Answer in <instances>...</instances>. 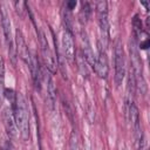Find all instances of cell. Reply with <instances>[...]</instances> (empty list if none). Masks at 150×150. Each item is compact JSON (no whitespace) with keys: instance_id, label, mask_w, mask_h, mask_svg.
Instances as JSON below:
<instances>
[{"instance_id":"7c38bea8","label":"cell","mask_w":150,"mask_h":150,"mask_svg":"<svg viewBox=\"0 0 150 150\" xmlns=\"http://www.w3.org/2000/svg\"><path fill=\"white\" fill-rule=\"evenodd\" d=\"M15 42H16V52L20 55V57L23 60V62H26L27 64L29 63V59H30V53L29 49L25 42V39L22 36V33L20 29H16L15 32Z\"/></svg>"},{"instance_id":"3957f363","label":"cell","mask_w":150,"mask_h":150,"mask_svg":"<svg viewBox=\"0 0 150 150\" xmlns=\"http://www.w3.org/2000/svg\"><path fill=\"white\" fill-rule=\"evenodd\" d=\"M96 12L100 26V41L98 46L107 49L109 43V21H108V4L105 1H98L96 4Z\"/></svg>"},{"instance_id":"9c48e42d","label":"cell","mask_w":150,"mask_h":150,"mask_svg":"<svg viewBox=\"0 0 150 150\" xmlns=\"http://www.w3.org/2000/svg\"><path fill=\"white\" fill-rule=\"evenodd\" d=\"M28 67L30 69V74H32V79H33L34 86H35V88L38 90H40L42 71H41V67H40V63H39V59H38L35 53H30V59H29Z\"/></svg>"},{"instance_id":"5bb4252c","label":"cell","mask_w":150,"mask_h":150,"mask_svg":"<svg viewBox=\"0 0 150 150\" xmlns=\"http://www.w3.org/2000/svg\"><path fill=\"white\" fill-rule=\"evenodd\" d=\"M91 13V7L88 2H82L81 5V9H80V21L82 23H86L90 16Z\"/></svg>"},{"instance_id":"d6986e66","label":"cell","mask_w":150,"mask_h":150,"mask_svg":"<svg viewBox=\"0 0 150 150\" xmlns=\"http://www.w3.org/2000/svg\"><path fill=\"white\" fill-rule=\"evenodd\" d=\"M142 5H143V6H145V8H146V9H149V2H142Z\"/></svg>"},{"instance_id":"4fadbf2b","label":"cell","mask_w":150,"mask_h":150,"mask_svg":"<svg viewBox=\"0 0 150 150\" xmlns=\"http://www.w3.org/2000/svg\"><path fill=\"white\" fill-rule=\"evenodd\" d=\"M82 52H83V57H84L86 62L89 66L93 67L94 66V62H95V56H94L93 49L90 47L88 36H87L86 33H82Z\"/></svg>"},{"instance_id":"30bf717a","label":"cell","mask_w":150,"mask_h":150,"mask_svg":"<svg viewBox=\"0 0 150 150\" xmlns=\"http://www.w3.org/2000/svg\"><path fill=\"white\" fill-rule=\"evenodd\" d=\"M4 123H5V128H6L8 137L14 139L16 137V134H18V128H16V124H15L13 110L9 109V108H6L4 110Z\"/></svg>"},{"instance_id":"ba28073f","label":"cell","mask_w":150,"mask_h":150,"mask_svg":"<svg viewBox=\"0 0 150 150\" xmlns=\"http://www.w3.org/2000/svg\"><path fill=\"white\" fill-rule=\"evenodd\" d=\"M62 50L64 54V57L73 62L75 56V47H74V39L70 30L64 29L62 34Z\"/></svg>"},{"instance_id":"277c9868","label":"cell","mask_w":150,"mask_h":150,"mask_svg":"<svg viewBox=\"0 0 150 150\" xmlns=\"http://www.w3.org/2000/svg\"><path fill=\"white\" fill-rule=\"evenodd\" d=\"M0 12H1L0 16H1V26H2V30H4V35H5V41L8 47V53L12 59V62H13V64H15V49H14V42H13V38H12L11 20H9L8 13L4 6H1Z\"/></svg>"},{"instance_id":"8fae6325","label":"cell","mask_w":150,"mask_h":150,"mask_svg":"<svg viewBox=\"0 0 150 150\" xmlns=\"http://www.w3.org/2000/svg\"><path fill=\"white\" fill-rule=\"evenodd\" d=\"M45 80H46L47 100H48L50 109H54V105H55V102H56V87H55V82H54V79H53L52 74L47 69H46V74H45Z\"/></svg>"},{"instance_id":"ac0fdd59","label":"cell","mask_w":150,"mask_h":150,"mask_svg":"<svg viewBox=\"0 0 150 150\" xmlns=\"http://www.w3.org/2000/svg\"><path fill=\"white\" fill-rule=\"evenodd\" d=\"M76 5H77L76 1H68V2H66V8H67L68 11H71V9L75 8Z\"/></svg>"},{"instance_id":"7a4b0ae2","label":"cell","mask_w":150,"mask_h":150,"mask_svg":"<svg viewBox=\"0 0 150 150\" xmlns=\"http://www.w3.org/2000/svg\"><path fill=\"white\" fill-rule=\"evenodd\" d=\"M130 63H131V70L134 74V79H135V84L136 88H138V90H141V94H145L146 91V84H145V80L143 77V69H142V61H141V56L138 54V49H137V43L132 40H130Z\"/></svg>"},{"instance_id":"52a82bcc","label":"cell","mask_w":150,"mask_h":150,"mask_svg":"<svg viewBox=\"0 0 150 150\" xmlns=\"http://www.w3.org/2000/svg\"><path fill=\"white\" fill-rule=\"evenodd\" d=\"M93 69L96 73V75L101 79H105L108 76V73H109L108 56H107L105 49L102 48L101 46H98V52H97V56H95V62H94Z\"/></svg>"},{"instance_id":"5b68a950","label":"cell","mask_w":150,"mask_h":150,"mask_svg":"<svg viewBox=\"0 0 150 150\" xmlns=\"http://www.w3.org/2000/svg\"><path fill=\"white\" fill-rule=\"evenodd\" d=\"M114 62H115V82L117 86L122 84L124 76H125V60H124V52L120 41L116 42L114 49Z\"/></svg>"},{"instance_id":"e0dca14e","label":"cell","mask_w":150,"mask_h":150,"mask_svg":"<svg viewBox=\"0 0 150 150\" xmlns=\"http://www.w3.org/2000/svg\"><path fill=\"white\" fill-rule=\"evenodd\" d=\"M26 5H27V4H26V2H23V1H15V2H14V7H15V9H16V12H18V14H19V15H21V16H22Z\"/></svg>"},{"instance_id":"9a60e30c","label":"cell","mask_w":150,"mask_h":150,"mask_svg":"<svg viewBox=\"0 0 150 150\" xmlns=\"http://www.w3.org/2000/svg\"><path fill=\"white\" fill-rule=\"evenodd\" d=\"M5 91V62L1 59L0 60V102L2 100Z\"/></svg>"},{"instance_id":"6da1fadb","label":"cell","mask_w":150,"mask_h":150,"mask_svg":"<svg viewBox=\"0 0 150 150\" xmlns=\"http://www.w3.org/2000/svg\"><path fill=\"white\" fill-rule=\"evenodd\" d=\"M12 110H13L15 124L20 131L21 138L23 141H27L30 135L29 112H28V107H27L26 100L22 94L16 93V98H15V102L12 104Z\"/></svg>"},{"instance_id":"8992f818","label":"cell","mask_w":150,"mask_h":150,"mask_svg":"<svg viewBox=\"0 0 150 150\" xmlns=\"http://www.w3.org/2000/svg\"><path fill=\"white\" fill-rule=\"evenodd\" d=\"M39 40H40L41 55H42V60H43L45 67L50 74H54L56 71V60L53 56V53H52V50L49 48V45H48L47 39H46V36H45L42 30H39Z\"/></svg>"},{"instance_id":"2e32d148","label":"cell","mask_w":150,"mask_h":150,"mask_svg":"<svg viewBox=\"0 0 150 150\" xmlns=\"http://www.w3.org/2000/svg\"><path fill=\"white\" fill-rule=\"evenodd\" d=\"M69 150H80V148H79V141H77V135H76L75 131H73L71 135H70Z\"/></svg>"}]
</instances>
